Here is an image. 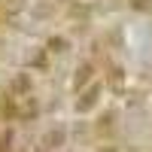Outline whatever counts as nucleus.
<instances>
[{"label": "nucleus", "mask_w": 152, "mask_h": 152, "mask_svg": "<svg viewBox=\"0 0 152 152\" xmlns=\"http://www.w3.org/2000/svg\"><path fill=\"white\" fill-rule=\"evenodd\" d=\"M12 143H15V134H12V131L0 134V152H12Z\"/></svg>", "instance_id": "nucleus-6"}, {"label": "nucleus", "mask_w": 152, "mask_h": 152, "mask_svg": "<svg viewBox=\"0 0 152 152\" xmlns=\"http://www.w3.org/2000/svg\"><path fill=\"white\" fill-rule=\"evenodd\" d=\"M12 113L21 119H31L40 113V104H37V97L34 94H24V97H12Z\"/></svg>", "instance_id": "nucleus-2"}, {"label": "nucleus", "mask_w": 152, "mask_h": 152, "mask_svg": "<svg viewBox=\"0 0 152 152\" xmlns=\"http://www.w3.org/2000/svg\"><path fill=\"white\" fill-rule=\"evenodd\" d=\"M9 91H12V97H24V94H31V76H28V73H18L15 79L9 82Z\"/></svg>", "instance_id": "nucleus-4"}, {"label": "nucleus", "mask_w": 152, "mask_h": 152, "mask_svg": "<svg viewBox=\"0 0 152 152\" xmlns=\"http://www.w3.org/2000/svg\"><path fill=\"white\" fill-rule=\"evenodd\" d=\"M104 152H116V149H104Z\"/></svg>", "instance_id": "nucleus-9"}, {"label": "nucleus", "mask_w": 152, "mask_h": 152, "mask_svg": "<svg viewBox=\"0 0 152 152\" xmlns=\"http://www.w3.org/2000/svg\"><path fill=\"white\" fill-rule=\"evenodd\" d=\"M67 40H64V37H52V40H49V49H52V52H67Z\"/></svg>", "instance_id": "nucleus-7"}, {"label": "nucleus", "mask_w": 152, "mask_h": 152, "mask_svg": "<svg viewBox=\"0 0 152 152\" xmlns=\"http://www.w3.org/2000/svg\"><path fill=\"white\" fill-rule=\"evenodd\" d=\"M91 73H94L91 64H79V67H76V79H73V88H76V91H79V88L91 79Z\"/></svg>", "instance_id": "nucleus-5"}, {"label": "nucleus", "mask_w": 152, "mask_h": 152, "mask_svg": "<svg viewBox=\"0 0 152 152\" xmlns=\"http://www.w3.org/2000/svg\"><path fill=\"white\" fill-rule=\"evenodd\" d=\"M97 97H100V85H91L88 91H82L79 100H76V110H79V113H88V110L97 104Z\"/></svg>", "instance_id": "nucleus-3"}, {"label": "nucleus", "mask_w": 152, "mask_h": 152, "mask_svg": "<svg viewBox=\"0 0 152 152\" xmlns=\"http://www.w3.org/2000/svg\"><path fill=\"white\" fill-rule=\"evenodd\" d=\"M64 143H67V131L61 128V125H58V128H49V131H46V134L40 137V149H43V152H52V149H61Z\"/></svg>", "instance_id": "nucleus-1"}, {"label": "nucleus", "mask_w": 152, "mask_h": 152, "mask_svg": "<svg viewBox=\"0 0 152 152\" xmlns=\"http://www.w3.org/2000/svg\"><path fill=\"white\" fill-rule=\"evenodd\" d=\"M134 9H152V0H131Z\"/></svg>", "instance_id": "nucleus-8"}]
</instances>
